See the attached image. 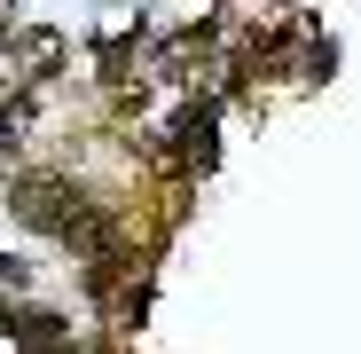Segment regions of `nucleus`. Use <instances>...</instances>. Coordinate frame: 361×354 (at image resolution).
<instances>
[{
    "mask_svg": "<svg viewBox=\"0 0 361 354\" xmlns=\"http://www.w3.org/2000/svg\"><path fill=\"white\" fill-rule=\"evenodd\" d=\"M8 205H16V220H32V228H71V213H87L63 173H16Z\"/></svg>",
    "mask_w": 361,
    "mask_h": 354,
    "instance_id": "f257e3e1",
    "label": "nucleus"
},
{
    "mask_svg": "<svg viewBox=\"0 0 361 354\" xmlns=\"http://www.w3.org/2000/svg\"><path fill=\"white\" fill-rule=\"evenodd\" d=\"M55 64H63V32H47V24L8 32V79H47Z\"/></svg>",
    "mask_w": 361,
    "mask_h": 354,
    "instance_id": "f03ea898",
    "label": "nucleus"
}]
</instances>
